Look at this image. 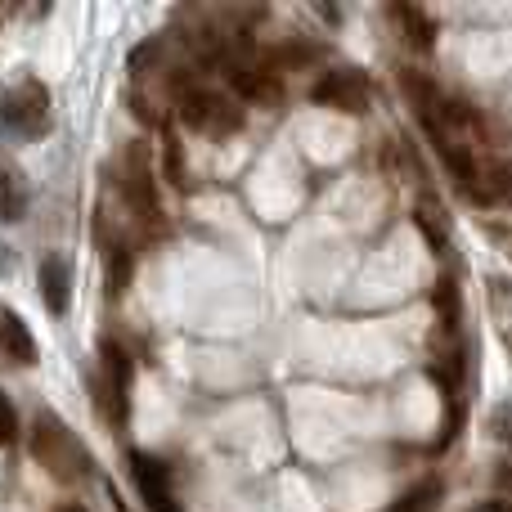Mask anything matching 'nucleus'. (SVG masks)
<instances>
[{
    "label": "nucleus",
    "mask_w": 512,
    "mask_h": 512,
    "mask_svg": "<svg viewBox=\"0 0 512 512\" xmlns=\"http://www.w3.org/2000/svg\"><path fill=\"white\" fill-rule=\"evenodd\" d=\"M32 459L41 463V468L50 472L59 486H77V481H86L90 468H95L90 450L77 441V432H72L59 414H41V418H36V427H32Z\"/></svg>",
    "instance_id": "f257e3e1"
},
{
    "label": "nucleus",
    "mask_w": 512,
    "mask_h": 512,
    "mask_svg": "<svg viewBox=\"0 0 512 512\" xmlns=\"http://www.w3.org/2000/svg\"><path fill=\"white\" fill-rule=\"evenodd\" d=\"M95 400L113 427L126 423L131 414V355L117 342L99 346V373H95Z\"/></svg>",
    "instance_id": "f03ea898"
},
{
    "label": "nucleus",
    "mask_w": 512,
    "mask_h": 512,
    "mask_svg": "<svg viewBox=\"0 0 512 512\" xmlns=\"http://www.w3.org/2000/svg\"><path fill=\"white\" fill-rule=\"evenodd\" d=\"M180 122L203 135H230L243 126V108L234 104V99H225L221 90L185 86L180 90Z\"/></svg>",
    "instance_id": "7ed1b4c3"
},
{
    "label": "nucleus",
    "mask_w": 512,
    "mask_h": 512,
    "mask_svg": "<svg viewBox=\"0 0 512 512\" xmlns=\"http://www.w3.org/2000/svg\"><path fill=\"white\" fill-rule=\"evenodd\" d=\"M122 194L126 203L135 207V216H140L149 230H158V180H153V162H149V149L144 144H131L122 158Z\"/></svg>",
    "instance_id": "20e7f679"
},
{
    "label": "nucleus",
    "mask_w": 512,
    "mask_h": 512,
    "mask_svg": "<svg viewBox=\"0 0 512 512\" xmlns=\"http://www.w3.org/2000/svg\"><path fill=\"white\" fill-rule=\"evenodd\" d=\"M0 117H5L9 131L27 135V140H41V135L50 131V90H45L41 81H23V86H14L5 95Z\"/></svg>",
    "instance_id": "39448f33"
},
{
    "label": "nucleus",
    "mask_w": 512,
    "mask_h": 512,
    "mask_svg": "<svg viewBox=\"0 0 512 512\" xmlns=\"http://www.w3.org/2000/svg\"><path fill=\"white\" fill-rule=\"evenodd\" d=\"M310 99L324 108H337V113H369V77H364L360 68H337V72H324V77L315 81V90H310Z\"/></svg>",
    "instance_id": "423d86ee"
},
{
    "label": "nucleus",
    "mask_w": 512,
    "mask_h": 512,
    "mask_svg": "<svg viewBox=\"0 0 512 512\" xmlns=\"http://www.w3.org/2000/svg\"><path fill=\"white\" fill-rule=\"evenodd\" d=\"M131 477H135V486H140L149 512H185L180 508V499H176V490H171L167 463L149 459V454H131Z\"/></svg>",
    "instance_id": "0eeeda50"
},
{
    "label": "nucleus",
    "mask_w": 512,
    "mask_h": 512,
    "mask_svg": "<svg viewBox=\"0 0 512 512\" xmlns=\"http://www.w3.org/2000/svg\"><path fill=\"white\" fill-rule=\"evenodd\" d=\"M36 288H41V301L50 315H68V301H72V261L68 256H45L41 270H36Z\"/></svg>",
    "instance_id": "6e6552de"
},
{
    "label": "nucleus",
    "mask_w": 512,
    "mask_h": 512,
    "mask_svg": "<svg viewBox=\"0 0 512 512\" xmlns=\"http://www.w3.org/2000/svg\"><path fill=\"white\" fill-rule=\"evenodd\" d=\"M0 360L5 364H36V342L27 333V324L14 310H0Z\"/></svg>",
    "instance_id": "1a4fd4ad"
},
{
    "label": "nucleus",
    "mask_w": 512,
    "mask_h": 512,
    "mask_svg": "<svg viewBox=\"0 0 512 512\" xmlns=\"http://www.w3.org/2000/svg\"><path fill=\"white\" fill-rule=\"evenodd\" d=\"M27 216V180L18 167H9V162H0V221L14 225Z\"/></svg>",
    "instance_id": "9d476101"
},
{
    "label": "nucleus",
    "mask_w": 512,
    "mask_h": 512,
    "mask_svg": "<svg viewBox=\"0 0 512 512\" xmlns=\"http://www.w3.org/2000/svg\"><path fill=\"white\" fill-rule=\"evenodd\" d=\"M391 14L400 18V27H405V41L414 45V50H432V45H436V23H432V14H423L418 5H396Z\"/></svg>",
    "instance_id": "9b49d317"
},
{
    "label": "nucleus",
    "mask_w": 512,
    "mask_h": 512,
    "mask_svg": "<svg viewBox=\"0 0 512 512\" xmlns=\"http://www.w3.org/2000/svg\"><path fill=\"white\" fill-rule=\"evenodd\" d=\"M481 185H486V198L490 203H504L512 207V158H499L481 171Z\"/></svg>",
    "instance_id": "f8f14e48"
},
{
    "label": "nucleus",
    "mask_w": 512,
    "mask_h": 512,
    "mask_svg": "<svg viewBox=\"0 0 512 512\" xmlns=\"http://www.w3.org/2000/svg\"><path fill=\"white\" fill-rule=\"evenodd\" d=\"M436 499H441V481H436V477H427L423 486L405 490V495H400L396 504H387L382 512H432V508H436Z\"/></svg>",
    "instance_id": "ddd939ff"
},
{
    "label": "nucleus",
    "mask_w": 512,
    "mask_h": 512,
    "mask_svg": "<svg viewBox=\"0 0 512 512\" xmlns=\"http://www.w3.org/2000/svg\"><path fill=\"white\" fill-rule=\"evenodd\" d=\"M414 221H418V230L432 239V248L441 252L445 248V212H441V207H436L432 198H423V203H418V212H414Z\"/></svg>",
    "instance_id": "4468645a"
},
{
    "label": "nucleus",
    "mask_w": 512,
    "mask_h": 512,
    "mask_svg": "<svg viewBox=\"0 0 512 512\" xmlns=\"http://www.w3.org/2000/svg\"><path fill=\"white\" fill-rule=\"evenodd\" d=\"M436 310H441L445 328L459 324V288H454V274H441V283H436Z\"/></svg>",
    "instance_id": "2eb2a0df"
},
{
    "label": "nucleus",
    "mask_w": 512,
    "mask_h": 512,
    "mask_svg": "<svg viewBox=\"0 0 512 512\" xmlns=\"http://www.w3.org/2000/svg\"><path fill=\"white\" fill-rule=\"evenodd\" d=\"M126 279H131V252L117 243L113 252H108V292H126Z\"/></svg>",
    "instance_id": "dca6fc26"
},
{
    "label": "nucleus",
    "mask_w": 512,
    "mask_h": 512,
    "mask_svg": "<svg viewBox=\"0 0 512 512\" xmlns=\"http://www.w3.org/2000/svg\"><path fill=\"white\" fill-rule=\"evenodd\" d=\"M14 432H18V418H14V409H9V400L0 396V445L14 441Z\"/></svg>",
    "instance_id": "f3484780"
},
{
    "label": "nucleus",
    "mask_w": 512,
    "mask_h": 512,
    "mask_svg": "<svg viewBox=\"0 0 512 512\" xmlns=\"http://www.w3.org/2000/svg\"><path fill=\"white\" fill-rule=\"evenodd\" d=\"M472 512H512V504H499V499H490V504H477Z\"/></svg>",
    "instance_id": "a211bd4d"
},
{
    "label": "nucleus",
    "mask_w": 512,
    "mask_h": 512,
    "mask_svg": "<svg viewBox=\"0 0 512 512\" xmlns=\"http://www.w3.org/2000/svg\"><path fill=\"white\" fill-rule=\"evenodd\" d=\"M59 512H86V508H77V504H68V508H59Z\"/></svg>",
    "instance_id": "6ab92c4d"
}]
</instances>
